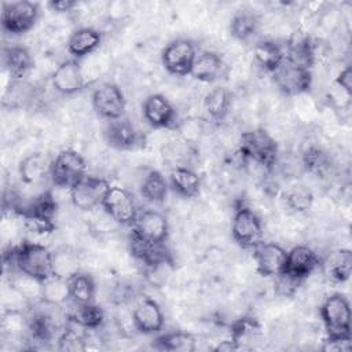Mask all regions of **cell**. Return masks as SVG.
<instances>
[{
  "label": "cell",
  "mask_w": 352,
  "mask_h": 352,
  "mask_svg": "<svg viewBox=\"0 0 352 352\" xmlns=\"http://www.w3.org/2000/svg\"><path fill=\"white\" fill-rule=\"evenodd\" d=\"M323 351L330 352H348L351 351V337H341V338H326Z\"/></svg>",
  "instance_id": "41"
},
{
  "label": "cell",
  "mask_w": 352,
  "mask_h": 352,
  "mask_svg": "<svg viewBox=\"0 0 352 352\" xmlns=\"http://www.w3.org/2000/svg\"><path fill=\"white\" fill-rule=\"evenodd\" d=\"M25 226L36 234H51L55 230L56 201L51 191H43L21 209H16Z\"/></svg>",
  "instance_id": "4"
},
{
  "label": "cell",
  "mask_w": 352,
  "mask_h": 352,
  "mask_svg": "<svg viewBox=\"0 0 352 352\" xmlns=\"http://www.w3.org/2000/svg\"><path fill=\"white\" fill-rule=\"evenodd\" d=\"M287 250L275 242H261L253 249L256 270L261 276H278L283 272Z\"/></svg>",
  "instance_id": "18"
},
{
  "label": "cell",
  "mask_w": 352,
  "mask_h": 352,
  "mask_svg": "<svg viewBox=\"0 0 352 352\" xmlns=\"http://www.w3.org/2000/svg\"><path fill=\"white\" fill-rule=\"evenodd\" d=\"M85 175L87 162L84 157L73 148L59 151L51 162L50 179L56 187L70 190Z\"/></svg>",
  "instance_id": "6"
},
{
  "label": "cell",
  "mask_w": 352,
  "mask_h": 352,
  "mask_svg": "<svg viewBox=\"0 0 352 352\" xmlns=\"http://www.w3.org/2000/svg\"><path fill=\"white\" fill-rule=\"evenodd\" d=\"M51 162L43 153H32L23 157L18 165V173L22 183L30 186L43 182L51 172Z\"/></svg>",
  "instance_id": "23"
},
{
  "label": "cell",
  "mask_w": 352,
  "mask_h": 352,
  "mask_svg": "<svg viewBox=\"0 0 352 352\" xmlns=\"http://www.w3.org/2000/svg\"><path fill=\"white\" fill-rule=\"evenodd\" d=\"M226 63L220 54L214 51H201L198 52L191 74L195 80L201 82H214L224 74Z\"/></svg>",
  "instance_id": "20"
},
{
  "label": "cell",
  "mask_w": 352,
  "mask_h": 352,
  "mask_svg": "<svg viewBox=\"0 0 352 352\" xmlns=\"http://www.w3.org/2000/svg\"><path fill=\"white\" fill-rule=\"evenodd\" d=\"M232 106V94L226 87L212 88L204 98V109L214 121H223Z\"/></svg>",
  "instance_id": "28"
},
{
  "label": "cell",
  "mask_w": 352,
  "mask_h": 352,
  "mask_svg": "<svg viewBox=\"0 0 352 352\" xmlns=\"http://www.w3.org/2000/svg\"><path fill=\"white\" fill-rule=\"evenodd\" d=\"M100 208L113 221L121 226H132L139 212L133 195L120 186H110Z\"/></svg>",
  "instance_id": "12"
},
{
  "label": "cell",
  "mask_w": 352,
  "mask_h": 352,
  "mask_svg": "<svg viewBox=\"0 0 352 352\" xmlns=\"http://www.w3.org/2000/svg\"><path fill=\"white\" fill-rule=\"evenodd\" d=\"M260 30L258 15L249 8L238 10L230 21V34L238 41H249Z\"/></svg>",
  "instance_id": "27"
},
{
  "label": "cell",
  "mask_w": 352,
  "mask_h": 352,
  "mask_svg": "<svg viewBox=\"0 0 352 352\" xmlns=\"http://www.w3.org/2000/svg\"><path fill=\"white\" fill-rule=\"evenodd\" d=\"M285 55L286 60L307 69H311L315 62V50L309 37H301L296 43L290 44Z\"/></svg>",
  "instance_id": "36"
},
{
  "label": "cell",
  "mask_w": 352,
  "mask_h": 352,
  "mask_svg": "<svg viewBox=\"0 0 352 352\" xmlns=\"http://www.w3.org/2000/svg\"><path fill=\"white\" fill-rule=\"evenodd\" d=\"M302 165L309 173L318 177H324L331 169V160L323 148L309 146L302 154Z\"/></svg>",
  "instance_id": "35"
},
{
  "label": "cell",
  "mask_w": 352,
  "mask_h": 352,
  "mask_svg": "<svg viewBox=\"0 0 352 352\" xmlns=\"http://www.w3.org/2000/svg\"><path fill=\"white\" fill-rule=\"evenodd\" d=\"M326 338L351 337V304L345 294L333 293L319 308Z\"/></svg>",
  "instance_id": "3"
},
{
  "label": "cell",
  "mask_w": 352,
  "mask_h": 352,
  "mask_svg": "<svg viewBox=\"0 0 352 352\" xmlns=\"http://www.w3.org/2000/svg\"><path fill=\"white\" fill-rule=\"evenodd\" d=\"M109 188L110 183L106 179L87 173L69 191L73 205L82 212H89L102 206Z\"/></svg>",
  "instance_id": "11"
},
{
  "label": "cell",
  "mask_w": 352,
  "mask_h": 352,
  "mask_svg": "<svg viewBox=\"0 0 352 352\" xmlns=\"http://www.w3.org/2000/svg\"><path fill=\"white\" fill-rule=\"evenodd\" d=\"M153 346L158 351L169 352H192L197 348V340L191 333L183 330H172L160 334Z\"/></svg>",
  "instance_id": "31"
},
{
  "label": "cell",
  "mask_w": 352,
  "mask_h": 352,
  "mask_svg": "<svg viewBox=\"0 0 352 352\" xmlns=\"http://www.w3.org/2000/svg\"><path fill=\"white\" fill-rule=\"evenodd\" d=\"M48 6L55 12H69L77 7V1L73 0H58V1H50Z\"/></svg>",
  "instance_id": "42"
},
{
  "label": "cell",
  "mask_w": 352,
  "mask_h": 352,
  "mask_svg": "<svg viewBox=\"0 0 352 352\" xmlns=\"http://www.w3.org/2000/svg\"><path fill=\"white\" fill-rule=\"evenodd\" d=\"M131 319L133 327L142 334L161 333L165 324V316L161 305L151 297L138 298L132 307Z\"/></svg>",
  "instance_id": "14"
},
{
  "label": "cell",
  "mask_w": 352,
  "mask_h": 352,
  "mask_svg": "<svg viewBox=\"0 0 352 352\" xmlns=\"http://www.w3.org/2000/svg\"><path fill=\"white\" fill-rule=\"evenodd\" d=\"M91 103L95 113L107 121L124 117L126 109L124 92L114 82H103L95 88Z\"/></svg>",
  "instance_id": "13"
},
{
  "label": "cell",
  "mask_w": 352,
  "mask_h": 352,
  "mask_svg": "<svg viewBox=\"0 0 352 352\" xmlns=\"http://www.w3.org/2000/svg\"><path fill=\"white\" fill-rule=\"evenodd\" d=\"M231 235L234 241L243 249L253 250L264 241L261 219L245 204H239L234 209L231 220Z\"/></svg>",
  "instance_id": "5"
},
{
  "label": "cell",
  "mask_w": 352,
  "mask_h": 352,
  "mask_svg": "<svg viewBox=\"0 0 352 352\" xmlns=\"http://www.w3.org/2000/svg\"><path fill=\"white\" fill-rule=\"evenodd\" d=\"M3 65L11 80H22L34 66L30 51L23 45H11L3 50Z\"/></svg>",
  "instance_id": "21"
},
{
  "label": "cell",
  "mask_w": 352,
  "mask_h": 352,
  "mask_svg": "<svg viewBox=\"0 0 352 352\" xmlns=\"http://www.w3.org/2000/svg\"><path fill=\"white\" fill-rule=\"evenodd\" d=\"M142 116L154 129H172L177 125V111L162 94H151L143 100Z\"/></svg>",
  "instance_id": "15"
},
{
  "label": "cell",
  "mask_w": 352,
  "mask_h": 352,
  "mask_svg": "<svg viewBox=\"0 0 352 352\" xmlns=\"http://www.w3.org/2000/svg\"><path fill=\"white\" fill-rule=\"evenodd\" d=\"M76 308L70 314V322L84 330H98L104 322L103 309L94 301L87 304H74Z\"/></svg>",
  "instance_id": "32"
},
{
  "label": "cell",
  "mask_w": 352,
  "mask_h": 352,
  "mask_svg": "<svg viewBox=\"0 0 352 352\" xmlns=\"http://www.w3.org/2000/svg\"><path fill=\"white\" fill-rule=\"evenodd\" d=\"M282 199L290 210L302 213L311 209L314 204V194L307 186L296 183L283 190Z\"/></svg>",
  "instance_id": "34"
},
{
  "label": "cell",
  "mask_w": 352,
  "mask_h": 352,
  "mask_svg": "<svg viewBox=\"0 0 352 352\" xmlns=\"http://www.w3.org/2000/svg\"><path fill=\"white\" fill-rule=\"evenodd\" d=\"M131 235L154 245L166 243L169 236V223L164 213L154 209L138 212L135 221L132 223Z\"/></svg>",
  "instance_id": "10"
},
{
  "label": "cell",
  "mask_w": 352,
  "mask_h": 352,
  "mask_svg": "<svg viewBox=\"0 0 352 352\" xmlns=\"http://www.w3.org/2000/svg\"><path fill=\"white\" fill-rule=\"evenodd\" d=\"M38 19V4L28 0L3 4L1 28L10 36H22L36 25Z\"/></svg>",
  "instance_id": "7"
},
{
  "label": "cell",
  "mask_w": 352,
  "mask_h": 352,
  "mask_svg": "<svg viewBox=\"0 0 352 352\" xmlns=\"http://www.w3.org/2000/svg\"><path fill=\"white\" fill-rule=\"evenodd\" d=\"M103 138L111 148L120 151L133 150L140 143L139 131L126 117L107 121L103 129Z\"/></svg>",
  "instance_id": "17"
},
{
  "label": "cell",
  "mask_w": 352,
  "mask_h": 352,
  "mask_svg": "<svg viewBox=\"0 0 352 352\" xmlns=\"http://www.w3.org/2000/svg\"><path fill=\"white\" fill-rule=\"evenodd\" d=\"M140 195L151 204H162L165 202L168 197V190H169V183L165 179V176L157 170V169H150L140 182L139 186Z\"/></svg>",
  "instance_id": "29"
},
{
  "label": "cell",
  "mask_w": 352,
  "mask_h": 352,
  "mask_svg": "<svg viewBox=\"0 0 352 352\" xmlns=\"http://www.w3.org/2000/svg\"><path fill=\"white\" fill-rule=\"evenodd\" d=\"M51 84L54 89L65 96L74 95L84 89L85 80L80 60L67 59L63 60L52 73Z\"/></svg>",
  "instance_id": "19"
},
{
  "label": "cell",
  "mask_w": 352,
  "mask_h": 352,
  "mask_svg": "<svg viewBox=\"0 0 352 352\" xmlns=\"http://www.w3.org/2000/svg\"><path fill=\"white\" fill-rule=\"evenodd\" d=\"M272 81L283 95L298 96L309 92L312 87V72L311 69L285 59V62L272 73Z\"/></svg>",
  "instance_id": "9"
},
{
  "label": "cell",
  "mask_w": 352,
  "mask_h": 352,
  "mask_svg": "<svg viewBox=\"0 0 352 352\" xmlns=\"http://www.w3.org/2000/svg\"><path fill=\"white\" fill-rule=\"evenodd\" d=\"M168 183L183 198H195L201 191V177L188 166H175L169 173Z\"/></svg>",
  "instance_id": "24"
},
{
  "label": "cell",
  "mask_w": 352,
  "mask_h": 352,
  "mask_svg": "<svg viewBox=\"0 0 352 352\" xmlns=\"http://www.w3.org/2000/svg\"><path fill=\"white\" fill-rule=\"evenodd\" d=\"M242 157L253 161L267 170H272L278 162L279 147L276 140L263 128L250 129L239 138Z\"/></svg>",
  "instance_id": "2"
},
{
  "label": "cell",
  "mask_w": 352,
  "mask_h": 352,
  "mask_svg": "<svg viewBox=\"0 0 352 352\" xmlns=\"http://www.w3.org/2000/svg\"><path fill=\"white\" fill-rule=\"evenodd\" d=\"M78 270V258L73 252L59 250L54 252V275L69 278Z\"/></svg>",
  "instance_id": "38"
},
{
  "label": "cell",
  "mask_w": 352,
  "mask_h": 352,
  "mask_svg": "<svg viewBox=\"0 0 352 352\" xmlns=\"http://www.w3.org/2000/svg\"><path fill=\"white\" fill-rule=\"evenodd\" d=\"M275 280H276V290L282 296H292L298 289V285L301 283L300 280L293 279L292 276L283 272L275 276Z\"/></svg>",
  "instance_id": "39"
},
{
  "label": "cell",
  "mask_w": 352,
  "mask_h": 352,
  "mask_svg": "<svg viewBox=\"0 0 352 352\" xmlns=\"http://www.w3.org/2000/svg\"><path fill=\"white\" fill-rule=\"evenodd\" d=\"M70 300L67 279L52 275L41 283V301L50 307H60Z\"/></svg>",
  "instance_id": "33"
},
{
  "label": "cell",
  "mask_w": 352,
  "mask_h": 352,
  "mask_svg": "<svg viewBox=\"0 0 352 352\" xmlns=\"http://www.w3.org/2000/svg\"><path fill=\"white\" fill-rule=\"evenodd\" d=\"M69 297L73 304L92 302L96 293V283L92 275L77 271L67 278Z\"/></svg>",
  "instance_id": "30"
},
{
  "label": "cell",
  "mask_w": 352,
  "mask_h": 352,
  "mask_svg": "<svg viewBox=\"0 0 352 352\" xmlns=\"http://www.w3.org/2000/svg\"><path fill=\"white\" fill-rule=\"evenodd\" d=\"M254 62L265 72L274 73L286 59L280 44L274 40H260L253 48Z\"/></svg>",
  "instance_id": "26"
},
{
  "label": "cell",
  "mask_w": 352,
  "mask_h": 352,
  "mask_svg": "<svg viewBox=\"0 0 352 352\" xmlns=\"http://www.w3.org/2000/svg\"><path fill=\"white\" fill-rule=\"evenodd\" d=\"M26 324L30 336L38 341H48L54 334L52 318L43 311L34 312L28 319Z\"/></svg>",
  "instance_id": "37"
},
{
  "label": "cell",
  "mask_w": 352,
  "mask_h": 352,
  "mask_svg": "<svg viewBox=\"0 0 352 352\" xmlns=\"http://www.w3.org/2000/svg\"><path fill=\"white\" fill-rule=\"evenodd\" d=\"M102 44V33L94 28H80L67 40V52L73 59H82L92 54Z\"/></svg>",
  "instance_id": "22"
},
{
  "label": "cell",
  "mask_w": 352,
  "mask_h": 352,
  "mask_svg": "<svg viewBox=\"0 0 352 352\" xmlns=\"http://www.w3.org/2000/svg\"><path fill=\"white\" fill-rule=\"evenodd\" d=\"M197 55V45L192 40L176 38L162 50L161 62L169 74L184 77L191 74Z\"/></svg>",
  "instance_id": "8"
},
{
  "label": "cell",
  "mask_w": 352,
  "mask_h": 352,
  "mask_svg": "<svg viewBox=\"0 0 352 352\" xmlns=\"http://www.w3.org/2000/svg\"><path fill=\"white\" fill-rule=\"evenodd\" d=\"M336 85L348 96H352V67L345 66L336 77Z\"/></svg>",
  "instance_id": "40"
},
{
  "label": "cell",
  "mask_w": 352,
  "mask_h": 352,
  "mask_svg": "<svg viewBox=\"0 0 352 352\" xmlns=\"http://www.w3.org/2000/svg\"><path fill=\"white\" fill-rule=\"evenodd\" d=\"M326 276L334 283H344L352 274V253L349 249H337L320 263Z\"/></svg>",
  "instance_id": "25"
},
{
  "label": "cell",
  "mask_w": 352,
  "mask_h": 352,
  "mask_svg": "<svg viewBox=\"0 0 352 352\" xmlns=\"http://www.w3.org/2000/svg\"><path fill=\"white\" fill-rule=\"evenodd\" d=\"M320 263V257L312 248L307 245H297L287 250L283 274L304 282L309 275L315 272Z\"/></svg>",
  "instance_id": "16"
},
{
  "label": "cell",
  "mask_w": 352,
  "mask_h": 352,
  "mask_svg": "<svg viewBox=\"0 0 352 352\" xmlns=\"http://www.w3.org/2000/svg\"><path fill=\"white\" fill-rule=\"evenodd\" d=\"M8 256L16 272L41 283L54 275V252L41 243L23 241L18 246H14Z\"/></svg>",
  "instance_id": "1"
}]
</instances>
